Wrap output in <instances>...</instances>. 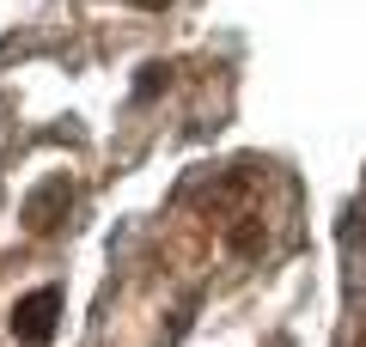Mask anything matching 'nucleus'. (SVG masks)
<instances>
[{
    "instance_id": "1",
    "label": "nucleus",
    "mask_w": 366,
    "mask_h": 347,
    "mask_svg": "<svg viewBox=\"0 0 366 347\" xmlns=\"http://www.w3.org/2000/svg\"><path fill=\"white\" fill-rule=\"evenodd\" d=\"M55 317H61V293H55V286H37V293H25L13 305V335L25 347H43L55 335Z\"/></svg>"
},
{
    "instance_id": "2",
    "label": "nucleus",
    "mask_w": 366,
    "mask_h": 347,
    "mask_svg": "<svg viewBox=\"0 0 366 347\" xmlns=\"http://www.w3.org/2000/svg\"><path fill=\"white\" fill-rule=\"evenodd\" d=\"M61 201H67V177H55V189H37V201H31V226H43V219H55L61 213Z\"/></svg>"
},
{
    "instance_id": "3",
    "label": "nucleus",
    "mask_w": 366,
    "mask_h": 347,
    "mask_svg": "<svg viewBox=\"0 0 366 347\" xmlns=\"http://www.w3.org/2000/svg\"><path fill=\"white\" fill-rule=\"evenodd\" d=\"M134 6H165V0H134Z\"/></svg>"
}]
</instances>
